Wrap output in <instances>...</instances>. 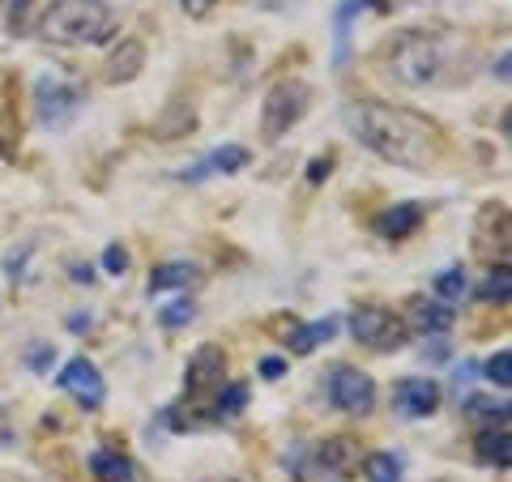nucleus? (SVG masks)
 Returning <instances> with one entry per match:
<instances>
[{"mask_svg":"<svg viewBox=\"0 0 512 482\" xmlns=\"http://www.w3.org/2000/svg\"><path fill=\"white\" fill-rule=\"evenodd\" d=\"M73 282H86L90 286L94 282V269L90 265H73Z\"/></svg>","mask_w":512,"mask_h":482,"instance_id":"473e14b6","label":"nucleus"},{"mask_svg":"<svg viewBox=\"0 0 512 482\" xmlns=\"http://www.w3.org/2000/svg\"><path fill=\"white\" fill-rule=\"evenodd\" d=\"M214 482H244V478H214Z\"/></svg>","mask_w":512,"mask_h":482,"instance_id":"f704fd0d","label":"nucleus"},{"mask_svg":"<svg viewBox=\"0 0 512 482\" xmlns=\"http://www.w3.org/2000/svg\"><path fill=\"white\" fill-rule=\"evenodd\" d=\"M248 163H252V154L244 146H222V150H214L210 158H205V163L188 167L184 180H205V175H235V171H244Z\"/></svg>","mask_w":512,"mask_h":482,"instance_id":"ddd939ff","label":"nucleus"},{"mask_svg":"<svg viewBox=\"0 0 512 482\" xmlns=\"http://www.w3.org/2000/svg\"><path fill=\"white\" fill-rule=\"evenodd\" d=\"M346 124L359 137V146H367L376 158H384L393 167H406V171H431L448 154L444 128L397 103H376V99L350 103Z\"/></svg>","mask_w":512,"mask_h":482,"instance_id":"f257e3e1","label":"nucleus"},{"mask_svg":"<svg viewBox=\"0 0 512 482\" xmlns=\"http://www.w3.org/2000/svg\"><path fill=\"white\" fill-rule=\"evenodd\" d=\"M483 295L487 303H500V308H508V295H512V278H508V265H500V269H491V278L483 282Z\"/></svg>","mask_w":512,"mask_h":482,"instance_id":"5701e85b","label":"nucleus"},{"mask_svg":"<svg viewBox=\"0 0 512 482\" xmlns=\"http://www.w3.org/2000/svg\"><path fill=\"white\" fill-rule=\"evenodd\" d=\"M128 265H133V261H128V248H120V244H107V252H103V269L111 273V278H124Z\"/></svg>","mask_w":512,"mask_h":482,"instance_id":"bb28decb","label":"nucleus"},{"mask_svg":"<svg viewBox=\"0 0 512 482\" xmlns=\"http://www.w3.org/2000/svg\"><path fill=\"white\" fill-rule=\"evenodd\" d=\"M495 77H500V82H508V52L500 56V64H495Z\"/></svg>","mask_w":512,"mask_h":482,"instance_id":"72a5a7b5","label":"nucleus"},{"mask_svg":"<svg viewBox=\"0 0 512 482\" xmlns=\"http://www.w3.org/2000/svg\"><path fill=\"white\" fill-rule=\"evenodd\" d=\"M419 222H423V205L402 201V205H389V210L376 218V231L384 239H406V235L419 231Z\"/></svg>","mask_w":512,"mask_h":482,"instance_id":"2eb2a0df","label":"nucleus"},{"mask_svg":"<svg viewBox=\"0 0 512 482\" xmlns=\"http://www.w3.org/2000/svg\"><path fill=\"white\" fill-rule=\"evenodd\" d=\"M86 94L77 82H64V77H39L35 82V111L43 128H64L77 111H82Z\"/></svg>","mask_w":512,"mask_h":482,"instance_id":"423d86ee","label":"nucleus"},{"mask_svg":"<svg viewBox=\"0 0 512 482\" xmlns=\"http://www.w3.org/2000/svg\"><path fill=\"white\" fill-rule=\"evenodd\" d=\"M389 73H393V82H402L410 90L453 82L448 39L431 35V30H406V35H397V43L389 47Z\"/></svg>","mask_w":512,"mask_h":482,"instance_id":"7ed1b4c3","label":"nucleus"},{"mask_svg":"<svg viewBox=\"0 0 512 482\" xmlns=\"http://www.w3.org/2000/svg\"><path fill=\"white\" fill-rule=\"evenodd\" d=\"M56 384H60V389L69 393L82 410H99L103 401H107V384H103V376H99V367H94L86 355H77V359L64 363L60 376H56Z\"/></svg>","mask_w":512,"mask_h":482,"instance_id":"6e6552de","label":"nucleus"},{"mask_svg":"<svg viewBox=\"0 0 512 482\" xmlns=\"http://www.w3.org/2000/svg\"><path fill=\"white\" fill-rule=\"evenodd\" d=\"M244 406H248V384H227V389L218 393V406L214 410L222 414V419H235Z\"/></svg>","mask_w":512,"mask_h":482,"instance_id":"a878e982","label":"nucleus"},{"mask_svg":"<svg viewBox=\"0 0 512 482\" xmlns=\"http://www.w3.org/2000/svg\"><path fill=\"white\" fill-rule=\"evenodd\" d=\"M350 337L372 350H402L410 342V329L402 316H393L389 308H376V303H363V308L350 312Z\"/></svg>","mask_w":512,"mask_h":482,"instance_id":"39448f33","label":"nucleus"},{"mask_svg":"<svg viewBox=\"0 0 512 482\" xmlns=\"http://www.w3.org/2000/svg\"><path fill=\"white\" fill-rule=\"evenodd\" d=\"M466 291H470L466 269H444V273H436V299L461 303V299H466Z\"/></svg>","mask_w":512,"mask_h":482,"instance_id":"412c9836","label":"nucleus"},{"mask_svg":"<svg viewBox=\"0 0 512 482\" xmlns=\"http://www.w3.org/2000/svg\"><path fill=\"white\" fill-rule=\"evenodd\" d=\"M227 376V355H222V346H197L192 350V359L184 367V384L188 393H201V389H214Z\"/></svg>","mask_w":512,"mask_h":482,"instance_id":"9d476101","label":"nucleus"},{"mask_svg":"<svg viewBox=\"0 0 512 482\" xmlns=\"http://www.w3.org/2000/svg\"><path fill=\"white\" fill-rule=\"evenodd\" d=\"M26 363L35 367V372H52V363H56V346H52V342L30 346V350H26Z\"/></svg>","mask_w":512,"mask_h":482,"instance_id":"cd10ccee","label":"nucleus"},{"mask_svg":"<svg viewBox=\"0 0 512 482\" xmlns=\"http://www.w3.org/2000/svg\"><path fill=\"white\" fill-rule=\"evenodd\" d=\"M197 282V265L192 261H167L150 273V295H163V291H180V286Z\"/></svg>","mask_w":512,"mask_h":482,"instance_id":"a211bd4d","label":"nucleus"},{"mask_svg":"<svg viewBox=\"0 0 512 482\" xmlns=\"http://www.w3.org/2000/svg\"><path fill=\"white\" fill-rule=\"evenodd\" d=\"M308 107H312V86L308 82H299V77L278 82L261 103V137L282 141L303 116H308Z\"/></svg>","mask_w":512,"mask_h":482,"instance_id":"20e7f679","label":"nucleus"},{"mask_svg":"<svg viewBox=\"0 0 512 482\" xmlns=\"http://www.w3.org/2000/svg\"><path fill=\"white\" fill-rule=\"evenodd\" d=\"M30 5H35V0H13V9H9V30H13V35H18V30H22V22H26Z\"/></svg>","mask_w":512,"mask_h":482,"instance_id":"c756f323","label":"nucleus"},{"mask_svg":"<svg viewBox=\"0 0 512 482\" xmlns=\"http://www.w3.org/2000/svg\"><path fill=\"white\" fill-rule=\"evenodd\" d=\"M457 320V308H448L444 299H414L410 312H406V329H419V333H448Z\"/></svg>","mask_w":512,"mask_h":482,"instance_id":"f8f14e48","label":"nucleus"},{"mask_svg":"<svg viewBox=\"0 0 512 482\" xmlns=\"http://www.w3.org/2000/svg\"><path fill=\"white\" fill-rule=\"evenodd\" d=\"M393 401L410 419H431V414L440 410V384L431 376H406V380H397Z\"/></svg>","mask_w":512,"mask_h":482,"instance_id":"1a4fd4ad","label":"nucleus"},{"mask_svg":"<svg viewBox=\"0 0 512 482\" xmlns=\"http://www.w3.org/2000/svg\"><path fill=\"white\" fill-rule=\"evenodd\" d=\"M197 320V308H192L188 299H175V303H167L163 312H158V325L163 329H184V325H192Z\"/></svg>","mask_w":512,"mask_h":482,"instance_id":"393cba45","label":"nucleus"},{"mask_svg":"<svg viewBox=\"0 0 512 482\" xmlns=\"http://www.w3.org/2000/svg\"><path fill=\"white\" fill-rule=\"evenodd\" d=\"M141 69H146V47H141L137 39H124L116 52H111V60H107V82L124 86V82H133Z\"/></svg>","mask_w":512,"mask_h":482,"instance_id":"4468645a","label":"nucleus"},{"mask_svg":"<svg viewBox=\"0 0 512 482\" xmlns=\"http://www.w3.org/2000/svg\"><path fill=\"white\" fill-rule=\"evenodd\" d=\"M261 376H265V380H282V376H286V363H282L278 355L261 359Z\"/></svg>","mask_w":512,"mask_h":482,"instance_id":"7c9ffc66","label":"nucleus"},{"mask_svg":"<svg viewBox=\"0 0 512 482\" xmlns=\"http://www.w3.org/2000/svg\"><path fill=\"white\" fill-rule=\"evenodd\" d=\"M338 329H342L338 316H325V320H312V325H299L291 333V350H295V355H312L320 342H333V333H338Z\"/></svg>","mask_w":512,"mask_h":482,"instance_id":"f3484780","label":"nucleus"},{"mask_svg":"<svg viewBox=\"0 0 512 482\" xmlns=\"http://www.w3.org/2000/svg\"><path fill=\"white\" fill-rule=\"evenodd\" d=\"M90 474L99 482H137V465L116 448H99V453H90Z\"/></svg>","mask_w":512,"mask_h":482,"instance_id":"dca6fc26","label":"nucleus"},{"mask_svg":"<svg viewBox=\"0 0 512 482\" xmlns=\"http://www.w3.org/2000/svg\"><path fill=\"white\" fill-rule=\"evenodd\" d=\"M316 461L325 465V470H333V474H346L350 465H355V440H346V436L329 440V444L316 453Z\"/></svg>","mask_w":512,"mask_h":482,"instance_id":"6ab92c4d","label":"nucleus"},{"mask_svg":"<svg viewBox=\"0 0 512 482\" xmlns=\"http://www.w3.org/2000/svg\"><path fill=\"white\" fill-rule=\"evenodd\" d=\"M512 436H508V419L504 423H487L483 431L474 436V457L483 465H495V470H508L512 465Z\"/></svg>","mask_w":512,"mask_h":482,"instance_id":"9b49d317","label":"nucleus"},{"mask_svg":"<svg viewBox=\"0 0 512 482\" xmlns=\"http://www.w3.org/2000/svg\"><path fill=\"white\" fill-rule=\"evenodd\" d=\"M180 5H184L188 18H205V13H210V9L218 5V0H180Z\"/></svg>","mask_w":512,"mask_h":482,"instance_id":"2f4dec72","label":"nucleus"},{"mask_svg":"<svg viewBox=\"0 0 512 482\" xmlns=\"http://www.w3.org/2000/svg\"><path fill=\"white\" fill-rule=\"evenodd\" d=\"M483 380L495 384V389H508V384H512V350H508V346H500V350H495V355L483 363Z\"/></svg>","mask_w":512,"mask_h":482,"instance_id":"4be33fe9","label":"nucleus"},{"mask_svg":"<svg viewBox=\"0 0 512 482\" xmlns=\"http://www.w3.org/2000/svg\"><path fill=\"white\" fill-rule=\"evenodd\" d=\"M363 478L367 482H402V461L393 453H372L363 461Z\"/></svg>","mask_w":512,"mask_h":482,"instance_id":"aec40b11","label":"nucleus"},{"mask_svg":"<svg viewBox=\"0 0 512 482\" xmlns=\"http://www.w3.org/2000/svg\"><path fill=\"white\" fill-rule=\"evenodd\" d=\"M470 414V419H487V423H504L508 419V406L504 401H491V397H466V406H461Z\"/></svg>","mask_w":512,"mask_h":482,"instance_id":"b1692460","label":"nucleus"},{"mask_svg":"<svg viewBox=\"0 0 512 482\" xmlns=\"http://www.w3.org/2000/svg\"><path fill=\"white\" fill-rule=\"evenodd\" d=\"M329 401L342 414L363 419V414L376 410V380L367 372H359V367H333L329 372Z\"/></svg>","mask_w":512,"mask_h":482,"instance_id":"0eeeda50","label":"nucleus"},{"mask_svg":"<svg viewBox=\"0 0 512 482\" xmlns=\"http://www.w3.org/2000/svg\"><path fill=\"white\" fill-rule=\"evenodd\" d=\"M329 167H333V158H312V167H308V184H325L329 180Z\"/></svg>","mask_w":512,"mask_h":482,"instance_id":"c85d7f7f","label":"nucleus"},{"mask_svg":"<svg viewBox=\"0 0 512 482\" xmlns=\"http://www.w3.org/2000/svg\"><path fill=\"white\" fill-rule=\"evenodd\" d=\"M116 9L107 0H52L39 18V35L60 47H99L116 35Z\"/></svg>","mask_w":512,"mask_h":482,"instance_id":"f03ea898","label":"nucleus"},{"mask_svg":"<svg viewBox=\"0 0 512 482\" xmlns=\"http://www.w3.org/2000/svg\"><path fill=\"white\" fill-rule=\"evenodd\" d=\"M0 5H5V0H0Z\"/></svg>","mask_w":512,"mask_h":482,"instance_id":"c9c22d12","label":"nucleus"}]
</instances>
